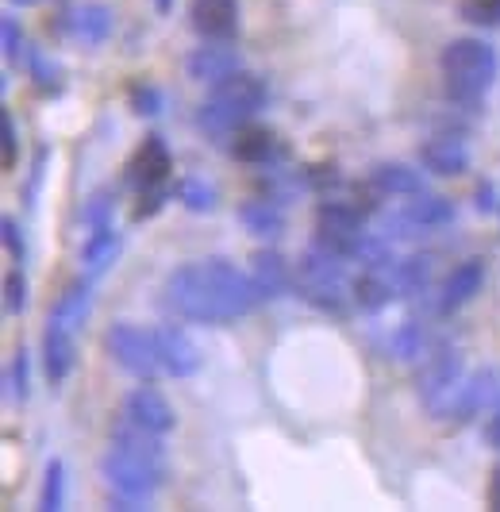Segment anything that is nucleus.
<instances>
[{
	"label": "nucleus",
	"instance_id": "obj_1",
	"mask_svg": "<svg viewBox=\"0 0 500 512\" xmlns=\"http://www.w3.org/2000/svg\"><path fill=\"white\" fill-rule=\"evenodd\" d=\"M254 278L235 270L224 258H204V262H185L166 278V305L174 308L181 320L193 324H231L247 316L258 305Z\"/></svg>",
	"mask_w": 500,
	"mask_h": 512
},
{
	"label": "nucleus",
	"instance_id": "obj_2",
	"mask_svg": "<svg viewBox=\"0 0 500 512\" xmlns=\"http://www.w3.org/2000/svg\"><path fill=\"white\" fill-rule=\"evenodd\" d=\"M266 101H270V85L258 74L239 70V74H231L220 85H212L208 101L200 104L197 124L204 131H212V135H227V131L243 128L254 112H262Z\"/></svg>",
	"mask_w": 500,
	"mask_h": 512
},
{
	"label": "nucleus",
	"instance_id": "obj_3",
	"mask_svg": "<svg viewBox=\"0 0 500 512\" xmlns=\"http://www.w3.org/2000/svg\"><path fill=\"white\" fill-rule=\"evenodd\" d=\"M439 70H443V85H447V97L458 104H477L489 85L497 81V51L481 39H454L439 54Z\"/></svg>",
	"mask_w": 500,
	"mask_h": 512
},
{
	"label": "nucleus",
	"instance_id": "obj_4",
	"mask_svg": "<svg viewBox=\"0 0 500 512\" xmlns=\"http://www.w3.org/2000/svg\"><path fill=\"white\" fill-rule=\"evenodd\" d=\"M343 262L347 258L331 255L320 243L312 251H304L293 270V289L320 312L339 316L347 308V274H343Z\"/></svg>",
	"mask_w": 500,
	"mask_h": 512
},
{
	"label": "nucleus",
	"instance_id": "obj_5",
	"mask_svg": "<svg viewBox=\"0 0 500 512\" xmlns=\"http://www.w3.org/2000/svg\"><path fill=\"white\" fill-rule=\"evenodd\" d=\"M100 474H104V482L112 486L116 501H120V509H143L150 497H154V489L162 486L166 466L112 443L108 455L100 459Z\"/></svg>",
	"mask_w": 500,
	"mask_h": 512
},
{
	"label": "nucleus",
	"instance_id": "obj_6",
	"mask_svg": "<svg viewBox=\"0 0 500 512\" xmlns=\"http://www.w3.org/2000/svg\"><path fill=\"white\" fill-rule=\"evenodd\" d=\"M450 220H454V205L447 197L416 193V201H408L404 208L381 212V235L385 239H416V235H427V231L447 228Z\"/></svg>",
	"mask_w": 500,
	"mask_h": 512
},
{
	"label": "nucleus",
	"instance_id": "obj_7",
	"mask_svg": "<svg viewBox=\"0 0 500 512\" xmlns=\"http://www.w3.org/2000/svg\"><path fill=\"white\" fill-rule=\"evenodd\" d=\"M104 347L116 359V366L127 370L131 378H139V382H150L162 370L158 347H154V332H143L135 324H112L108 335H104Z\"/></svg>",
	"mask_w": 500,
	"mask_h": 512
},
{
	"label": "nucleus",
	"instance_id": "obj_8",
	"mask_svg": "<svg viewBox=\"0 0 500 512\" xmlns=\"http://www.w3.org/2000/svg\"><path fill=\"white\" fill-rule=\"evenodd\" d=\"M462 385V351L439 343L420 366V397L427 401V409L439 416V409L450 401V393Z\"/></svg>",
	"mask_w": 500,
	"mask_h": 512
},
{
	"label": "nucleus",
	"instance_id": "obj_9",
	"mask_svg": "<svg viewBox=\"0 0 500 512\" xmlns=\"http://www.w3.org/2000/svg\"><path fill=\"white\" fill-rule=\"evenodd\" d=\"M497 393H500L497 370H477L474 378H466V382L450 393V401L439 409V420L466 424V420H474L481 409H489V405L497 401Z\"/></svg>",
	"mask_w": 500,
	"mask_h": 512
},
{
	"label": "nucleus",
	"instance_id": "obj_10",
	"mask_svg": "<svg viewBox=\"0 0 500 512\" xmlns=\"http://www.w3.org/2000/svg\"><path fill=\"white\" fill-rule=\"evenodd\" d=\"M185 70H189L193 81L220 85V81H227L231 74H239V70H243V58H239L235 47H227V39H208V47H197V51L189 54Z\"/></svg>",
	"mask_w": 500,
	"mask_h": 512
},
{
	"label": "nucleus",
	"instance_id": "obj_11",
	"mask_svg": "<svg viewBox=\"0 0 500 512\" xmlns=\"http://www.w3.org/2000/svg\"><path fill=\"white\" fill-rule=\"evenodd\" d=\"M154 347H158V362L170 378H193L200 370V347L181 332V328H158L154 332Z\"/></svg>",
	"mask_w": 500,
	"mask_h": 512
},
{
	"label": "nucleus",
	"instance_id": "obj_12",
	"mask_svg": "<svg viewBox=\"0 0 500 512\" xmlns=\"http://www.w3.org/2000/svg\"><path fill=\"white\" fill-rule=\"evenodd\" d=\"M420 162H424V170L439 174V178H458L470 170V147L462 135L443 131V135H431L420 147Z\"/></svg>",
	"mask_w": 500,
	"mask_h": 512
},
{
	"label": "nucleus",
	"instance_id": "obj_13",
	"mask_svg": "<svg viewBox=\"0 0 500 512\" xmlns=\"http://www.w3.org/2000/svg\"><path fill=\"white\" fill-rule=\"evenodd\" d=\"M124 416L131 424H139V428H147V432H158V436H166V432H174L177 416L170 409V401L162 397V393H154L147 385H139V389H131L124 401Z\"/></svg>",
	"mask_w": 500,
	"mask_h": 512
},
{
	"label": "nucleus",
	"instance_id": "obj_14",
	"mask_svg": "<svg viewBox=\"0 0 500 512\" xmlns=\"http://www.w3.org/2000/svg\"><path fill=\"white\" fill-rule=\"evenodd\" d=\"M400 293L397 278H393V266H366L354 282H350V297L362 312H381L393 297Z\"/></svg>",
	"mask_w": 500,
	"mask_h": 512
},
{
	"label": "nucleus",
	"instance_id": "obj_15",
	"mask_svg": "<svg viewBox=\"0 0 500 512\" xmlns=\"http://www.w3.org/2000/svg\"><path fill=\"white\" fill-rule=\"evenodd\" d=\"M193 27L204 39H235L239 31V0H193Z\"/></svg>",
	"mask_w": 500,
	"mask_h": 512
},
{
	"label": "nucleus",
	"instance_id": "obj_16",
	"mask_svg": "<svg viewBox=\"0 0 500 512\" xmlns=\"http://www.w3.org/2000/svg\"><path fill=\"white\" fill-rule=\"evenodd\" d=\"M481 282H485V266L481 258H466L462 266H454L447 274V282L439 289V312H458L462 305H470L477 293H481Z\"/></svg>",
	"mask_w": 500,
	"mask_h": 512
},
{
	"label": "nucleus",
	"instance_id": "obj_17",
	"mask_svg": "<svg viewBox=\"0 0 500 512\" xmlns=\"http://www.w3.org/2000/svg\"><path fill=\"white\" fill-rule=\"evenodd\" d=\"M170 166H174V158H170V151H166L162 135H147V139H143V147H139L135 158H131V181H135L139 189L166 185Z\"/></svg>",
	"mask_w": 500,
	"mask_h": 512
},
{
	"label": "nucleus",
	"instance_id": "obj_18",
	"mask_svg": "<svg viewBox=\"0 0 500 512\" xmlns=\"http://www.w3.org/2000/svg\"><path fill=\"white\" fill-rule=\"evenodd\" d=\"M74 351H77L74 332L50 320L47 335H43V370H47L50 385H58L70 378V370H74Z\"/></svg>",
	"mask_w": 500,
	"mask_h": 512
},
{
	"label": "nucleus",
	"instance_id": "obj_19",
	"mask_svg": "<svg viewBox=\"0 0 500 512\" xmlns=\"http://www.w3.org/2000/svg\"><path fill=\"white\" fill-rule=\"evenodd\" d=\"M250 278H254V289H258L262 301H274V297H281L293 285V270H289V262L277 251H258L254 266H250Z\"/></svg>",
	"mask_w": 500,
	"mask_h": 512
},
{
	"label": "nucleus",
	"instance_id": "obj_20",
	"mask_svg": "<svg viewBox=\"0 0 500 512\" xmlns=\"http://www.w3.org/2000/svg\"><path fill=\"white\" fill-rule=\"evenodd\" d=\"M370 185L381 197H416V193H424L420 170H412L404 162H377L370 170Z\"/></svg>",
	"mask_w": 500,
	"mask_h": 512
},
{
	"label": "nucleus",
	"instance_id": "obj_21",
	"mask_svg": "<svg viewBox=\"0 0 500 512\" xmlns=\"http://www.w3.org/2000/svg\"><path fill=\"white\" fill-rule=\"evenodd\" d=\"M231 154H235L239 162H247V166H266V162L277 154L274 131L239 128V131H235V139H231Z\"/></svg>",
	"mask_w": 500,
	"mask_h": 512
},
{
	"label": "nucleus",
	"instance_id": "obj_22",
	"mask_svg": "<svg viewBox=\"0 0 500 512\" xmlns=\"http://www.w3.org/2000/svg\"><path fill=\"white\" fill-rule=\"evenodd\" d=\"M89 308H93V289H89L85 282H77L58 297V305H54V312H50V320L62 324V328H70V332H77V328L85 324Z\"/></svg>",
	"mask_w": 500,
	"mask_h": 512
},
{
	"label": "nucleus",
	"instance_id": "obj_23",
	"mask_svg": "<svg viewBox=\"0 0 500 512\" xmlns=\"http://www.w3.org/2000/svg\"><path fill=\"white\" fill-rule=\"evenodd\" d=\"M239 220H243V228L250 235H258V239H274L277 231L285 228V216H281V208L277 201H247V205L239 208Z\"/></svg>",
	"mask_w": 500,
	"mask_h": 512
},
{
	"label": "nucleus",
	"instance_id": "obj_24",
	"mask_svg": "<svg viewBox=\"0 0 500 512\" xmlns=\"http://www.w3.org/2000/svg\"><path fill=\"white\" fill-rule=\"evenodd\" d=\"M70 27H74L77 39H85V43H104L112 35V8H104V4H81L74 16H70Z\"/></svg>",
	"mask_w": 500,
	"mask_h": 512
},
{
	"label": "nucleus",
	"instance_id": "obj_25",
	"mask_svg": "<svg viewBox=\"0 0 500 512\" xmlns=\"http://www.w3.org/2000/svg\"><path fill=\"white\" fill-rule=\"evenodd\" d=\"M362 216L366 208L350 205V201H339V197H327L316 208V228L324 231H358L362 228Z\"/></svg>",
	"mask_w": 500,
	"mask_h": 512
},
{
	"label": "nucleus",
	"instance_id": "obj_26",
	"mask_svg": "<svg viewBox=\"0 0 500 512\" xmlns=\"http://www.w3.org/2000/svg\"><path fill=\"white\" fill-rule=\"evenodd\" d=\"M116 251H120V235H116L112 224H108V228H93V235H89V243H85L81 258H85L89 274H100V270L116 258Z\"/></svg>",
	"mask_w": 500,
	"mask_h": 512
},
{
	"label": "nucleus",
	"instance_id": "obj_27",
	"mask_svg": "<svg viewBox=\"0 0 500 512\" xmlns=\"http://www.w3.org/2000/svg\"><path fill=\"white\" fill-rule=\"evenodd\" d=\"M393 278H397L400 293H420L431 282V258H400L393 262Z\"/></svg>",
	"mask_w": 500,
	"mask_h": 512
},
{
	"label": "nucleus",
	"instance_id": "obj_28",
	"mask_svg": "<svg viewBox=\"0 0 500 512\" xmlns=\"http://www.w3.org/2000/svg\"><path fill=\"white\" fill-rule=\"evenodd\" d=\"M62 505H66V466L58 459H50L47 478H43V493H39V509L58 512Z\"/></svg>",
	"mask_w": 500,
	"mask_h": 512
},
{
	"label": "nucleus",
	"instance_id": "obj_29",
	"mask_svg": "<svg viewBox=\"0 0 500 512\" xmlns=\"http://www.w3.org/2000/svg\"><path fill=\"white\" fill-rule=\"evenodd\" d=\"M177 197L185 201V208H193V212H212L216 208V189L204 178H185L177 185Z\"/></svg>",
	"mask_w": 500,
	"mask_h": 512
},
{
	"label": "nucleus",
	"instance_id": "obj_30",
	"mask_svg": "<svg viewBox=\"0 0 500 512\" xmlns=\"http://www.w3.org/2000/svg\"><path fill=\"white\" fill-rule=\"evenodd\" d=\"M462 16L477 27H500V0H462Z\"/></svg>",
	"mask_w": 500,
	"mask_h": 512
},
{
	"label": "nucleus",
	"instance_id": "obj_31",
	"mask_svg": "<svg viewBox=\"0 0 500 512\" xmlns=\"http://www.w3.org/2000/svg\"><path fill=\"white\" fill-rule=\"evenodd\" d=\"M393 351H397V359H416V355L424 351V339H420V324H416V320H408V324L397 332Z\"/></svg>",
	"mask_w": 500,
	"mask_h": 512
},
{
	"label": "nucleus",
	"instance_id": "obj_32",
	"mask_svg": "<svg viewBox=\"0 0 500 512\" xmlns=\"http://www.w3.org/2000/svg\"><path fill=\"white\" fill-rule=\"evenodd\" d=\"M131 108L139 112V116H158L162 112V93L154 89V85H131Z\"/></svg>",
	"mask_w": 500,
	"mask_h": 512
},
{
	"label": "nucleus",
	"instance_id": "obj_33",
	"mask_svg": "<svg viewBox=\"0 0 500 512\" xmlns=\"http://www.w3.org/2000/svg\"><path fill=\"white\" fill-rule=\"evenodd\" d=\"M4 308H8L12 316L27 308V282H24V274H20V270H16V274H8V282H4Z\"/></svg>",
	"mask_w": 500,
	"mask_h": 512
},
{
	"label": "nucleus",
	"instance_id": "obj_34",
	"mask_svg": "<svg viewBox=\"0 0 500 512\" xmlns=\"http://www.w3.org/2000/svg\"><path fill=\"white\" fill-rule=\"evenodd\" d=\"M166 197H170V193H166V185H154V189H139V205H135V212H131V216H135V220H150V216H154L158 208L166 205Z\"/></svg>",
	"mask_w": 500,
	"mask_h": 512
},
{
	"label": "nucleus",
	"instance_id": "obj_35",
	"mask_svg": "<svg viewBox=\"0 0 500 512\" xmlns=\"http://www.w3.org/2000/svg\"><path fill=\"white\" fill-rule=\"evenodd\" d=\"M8 397L12 401H24L27 397V351H16L12 370H8Z\"/></svg>",
	"mask_w": 500,
	"mask_h": 512
},
{
	"label": "nucleus",
	"instance_id": "obj_36",
	"mask_svg": "<svg viewBox=\"0 0 500 512\" xmlns=\"http://www.w3.org/2000/svg\"><path fill=\"white\" fill-rule=\"evenodd\" d=\"M81 220L93 224V228H108V224H112V201H108V197H93V201L85 205V212H81Z\"/></svg>",
	"mask_w": 500,
	"mask_h": 512
},
{
	"label": "nucleus",
	"instance_id": "obj_37",
	"mask_svg": "<svg viewBox=\"0 0 500 512\" xmlns=\"http://www.w3.org/2000/svg\"><path fill=\"white\" fill-rule=\"evenodd\" d=\"M0 231H4V247H8V255L16 258V262H24L27 247H24V235H20V224H16L12 216H4V224H0Z\"/></svg>",
	"mask_w": 500,
	"mask_h": 512
},
{
	"label": "nucleus",
	"instance_id": "obj_38",
	"mask_svg": "<svg viewBox=\"0 0 500 512\" xmlns=\"http://www.w3.org/2000/svg\"><path fill=\"white\" fill-rule=\"evenodd\" d=\"M0 135H4V170H16V124L8 112H0Z\"/></svg>",
	"mask_w": 500,
	"mask_h": 512
},
{
	"label": "nucleus",
	"instance_id": "obj_39",
	"mask_svg": "<svg viewBox=\"0 0 500 512\" xmlns=\"http://www.w3.org/2000/svg\"><path fill=\"white\" fill-rule=\"evenodd\" d=\"M31 74H35V81H39V89H58V66L54 62H47V58H31Z\"/></svg>",
	"mask_w": 500,
	"mask_h": 512
},
{
	"label": "nucleus",
	"instance_id": "obj_40",
	"mask_svg": "<svg viewBox=\"0 0 500 512\" xmlns=\"http://www.w3.org/2000/svg\"><path fill=\"white\" fill-rule=\"evenodd\" d=\"M4 54L8 58H20V27L12 16H4Z\"/></svg>",
	"mask_w": 500,
	"mask_h": 512
},
{
	"label": "nucleus",
	"instance_id": "obj_41",
	"mask_svg": "<svg viewBox=\"0 0 500 512\" xmlns=\"http://www.w3.org/2000/svg\"><path fill=\"white\" fill-rule=\"evenodd\" d=\"M477 208H481V212H493V208H497V197H493V185H489V181L477 185Z\"/></svg>",
	"mask_w": 500,
	"mask_h": 512
},
{
	"label": "nucleus",
	"instance_id": "obj_42",
	"mask_svg": "<svg viewBox=\"0 0 500 512\" xmlns=\"http://www.w3.org/2000/svg\"><path fill=\"white\" fill-rule=\"evenodd\" d=\"M485 439L500 451V412L489 409V420H485Z\"/></svg>",
	"mask_w": 500,
	"mask_h": 512
},
{
	"label": "nucleus",
	"instance_id": "obj_43",
	"mask_svg": "<svg viewBox=\"0 0 500 512\" xmlns=\"http://www.w3.org/2000/svg\"><path fill=\"white\" fill-rule=\"evenodd\" d=\"M493 509H500V466L497 474H493Z\"/></svg>",
	"mask_w": 500,
	"mask_h": 512
},
{
	"label": "nucleus",
	"instance_id": "obj_44",
	"mask_svg": "<svg viewBox=\"0 0 500 512\" xmlns=\"http://www.w3.org/2000/svg\"><path fill=\"white\" fill-rule=\"evenodd\" d=\"M154 4H158V12H170V4H174V0H154Z\"/></svg>",
	"mask_w": 500,
	"mask_h": 512
},
{
	"label": "nucleus",
	"instance_id": "obj_45",
	"mask_svg": "<svg viewBox=\"0 0 500 512\" xmlns=\"http://www.w3.org/2000/svg\"><path fill=\"white\" fill-rule=\"evenodd\" d=\"M20 4H35V0H20Z\"/></svg>",
	"mask_w": 500,
	"mask_h": 512
}]
</instances>
